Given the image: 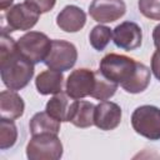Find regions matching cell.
<instances>
[{"instance_id": "obj_1", "label": "cell", "mask_w": 160, "mask_h": 160, "mask_svg": "<svg viewBox=\"0 0 160 160\" xmlns=\"http://www.w3.org/2000/svg\"><path fill=\"white\" fill-rule=\"evenodd\" d=\"M99 71L108 80L120 85L126 92L139 94L148 89L151 79L150 69L134 59L110 52L100 60Z\"/></svg>"}, {"instance_id": "obj_2", "label": "cell", "mask_w": 160, "mask_h": 160, "mask_svg": "<svg viewBox=\"0 0 160 160\" xmlns=\"http://www.w3.org/2000/svg\"><path fill=\"white\" fill-rule=\"evenodd\" d=\"M34 72V64L20 54L18 41L6 32H1L0 75L2 84L10 90H21L30 82Z\"/></svg>"}, {"instance_id": "obj_3", "label": "cell", "mask_w": 160, "mask_h": 160, "mask_svg": "<svg viewBox=\"0 0 160 160\" xmlns=\"http://www.w3.org/2000/svg\"><path fill=\"white\" fill-rule=\"evenodd\" d=\"M62 142L58 134L44 132L31 135L26 145L29 160H59L62 156Z\"/></svg>"}, {"instance_id": "obj_4", "label": "cell", "mask_w": 160, "mask_h": 160, "mask_svg": "<svg viewBox=\"0 0 160 160\" xmlns=\"http://www.w3.org/2000/svg\"><path fill=\"white\" fill-rule=\"evenodd\" d=\"M131 126L140 136L160 140V109L154 105L138 106L131 114Z\"/></svg>"}, {"instance_id": "obj_5", "label": "cell", "mask_w": 160, "mask_h": 160, "mask_svg": "<svg viewBox=\"0 0 160 160\" xmlns=\"http://www.w3.org/2000/svg\"><path fill=\"white\" fill-rule=\"evenodd\" d=\"M78 60V50L76 46L66 40H51L50 50L44 60V64L52 70L58 71H68L76 64Z\"/></svg>"}, {"instance_id": "obj_6", "label": "cell", "mask_w": 160, "mask_h": 160, "mask_svg": "<svg viewBox=\"0 0 160 160\" xmlns=\"http://www.w3.org/2000/svg\"><path fill=\"white\" fill-rule=\"evenodd\" d=\"M51 46V40L46 34L40 31H29L18 40L20 54L34 65L44 62Z\"/></svg>"}, {"instance_id": "obj_7", "label": "cell", "mask_w": 160, "mask_h": 160, "mask_svg": "<svg viewBox=\"0 0 160 160\" xmlns=\"http://www.w3.org/2000/svg\"><path fill=\"white\" fill-rule=\"evenodd\" d=\"M95 81H96L95 71L85 68L72 70L68 76L65 84V92L75 100H81L91 95L95 86Z\"/></svg>"}, {"instance_id": "obj_8", "label": "cell", "mask_w": 160, "mask_h": 160, "mask_svg": "<svg viewBox=\"0 0 160 160\" xmlns=\"http://www.w3.org/2000/svg\"><path fill=\"white\" fill-rule=\"evenodd\" d=\"M40 14L31 9L28 4H15L14 6L9 8L4 15L5 22L10 31H26L32 29L36 22L39 21Z\"/></svg>"}, {"instance_id": "obj_9", "label": "cell", "mask_w": 160, "mask_h": 160, "mask_svg": "<svg viewBox=\"0 0 160 160\" xmlns=\"http://www.w3.org/2000/svg\"><path fill=\"white\" fill-rule=\"evenodd\" d=\"M126 12V5L122 0H92L89 6L90 16L100 24L112 22L122 18Z\"/></svg>"}, {"instance_id": "obj_10", "label": "cell", "mask_w": 160, "mask_h": 160, "mask_svg": "<svg viewBox=\"0 0 160 160\" xmlns=\"http://www.w3.org/2000/svg\"><path fill=\"white\" fill-rule=\"evenodd\" d=\"M114 44L125 51H131L140 48L142 41L141 28L134 21H124L112 30Z\"/></svg>"}, {"instance_id": "obj_11", "label": "cell", "mask_w": 160, "mask_h": 160, "mask_svg": "<svg viewBox=\"0 0 160 160\" xmlns=\"http://www.w3.org/2000/svg\"><path fill=\"white\" fill-rule=\"evenodd\" d=\"M121 121V108L112 101L104 100L95 105L94 125L100 130L109 131L119 126Z\"/></svg>"}, {"instance_id": "obj_12", "label": "cell", "mask_w": 160, "mask_h": 160, "mask_svg": "<svg viewBox=\"0 0 160 160\" xmlns=\"http://www.w3.org/2000/svg\"><path fill=\"white\" fill-rule=\"evenodd\" d=\"M85 24L86 14L76 5H66L56 16V25L65 32H78Z\"/></svg>"}, {"instance_id": "obj_13", "label": "cell", "mask_w": 160, "mask_h": 160, "mask_svg": "<svg viewBox=\"0 0 160 160\" xmlns=\"http://www.w3.org/2000/svg\"><path fill=\"white\" fill-rule=\"evenodd\" d=\"M25 102L15 90H2L0 92V116L2 119L16 120L22 116Z\"/></svg>"}, {"instance_id": "obj_14", "label": "cell", "mask_w": 160, "mask_h": 160, "mask_svg": "<svg viewBox=\"0 0 160 160\" xmlns=\"http://www.w3.org/2000/svg\"><path fill=\"white\" fill-rule=\"evenodd\" d=\"M64 75L58 70H44L35 79V86L39 94L41 95H55L62 91Z\"/></svg>"}, {"instance_id": "obj_15", "label": "cell", "mask_w": 160, "mask_h": 160, "mask_svg": "<svg viewBox=\"0 0 160 160\" xmlns=\"http://www.w3.org/2000/svg\"><path fill=\"white\" fill-rule=\"evenodd\" d=\"M74 100L75 99L70 98L66 92L61 91L59 94H55L48 101V104L45 106V111L49 112L52 118H55L60 122H66L70 119Z\"/></svg>"}, {"instance_id": "obj_16", "label": "cell", "mask_w": 160, "mask_h": 160, "mask_svg": "<svg viewBox=\"0 0 160 160\" xmlns=\"http://www.w3.org/2000/svg\"><path fill=\"white\" fill-rule=\"evenodd\" d=\"M95 105L85 100H74L69 122L76 128H90L94 125Z\"/></svg>"}, {"instance_id": "obj_17", "label": "cell", "mask_w": 160, "mask_h": 160, "mask_svg": "<svg viewBox=\"0 0 160 160\" xmlns=\"http://www.w3.org/2000/svg\"><path fill=\"white\" fill-rule=\"evenodd\" d=\"M29 129L31 135L44 134V132H52L59 134L60 131V121L52 118L46 111H40L34 114L29 122Z\"/></svg>"}, {"instance_id": "obj_18", "label": "cell", "mask_w": 160, "mask_h": 160, "mask_svg": "<svg viewBox=\"0 0 160 160\" xmlns=\"http://www.w3.org/2000/svg\"><path fill=\"white\" fill-rule=\"evenodd\" d=\"M95 74H96V81H95V86H94V90L90 96L96 100H101V101L112 98L115 95L119 85L108 80L105 76L101 75V72L99 70L95 71Z\"/></svg>"}, {"instance_id": "obj_19", "label": "cell", "mask_w": 160, "mask_h": 160, "mask_svg": "<svg viewBox=\"0 0 160 160\" xmlns=\"http://www.w3.org/2000/svg\"><path fill=\"white\" fill-rule=\"evenodd\" d=\"M18 140V129L14 120L0 119V149L6 150L15 145Z\"/></svg>"}, {"instance_id": "obj_20", "label": "cell", "mask_w": 160, "mask_h": 160, "mask_svg": "<svg viewBox=\"0 0 160 160\" xmlns=\"http://www.w3.org/2000/svg\"><path fill=\"white\" fill-rule=\"evenodd\" d=\"M112 39V31L110 28L105 26V25H96L91 29L90 34H89V41L90 45L98 50V51H102L108 44L110 42V40Z\"/></svg>"}, {"instance_id": "obj_21", "label": "cell", "mask_w": 160, "mask_h": 160, "mask_svg": "<svg viewBox=\"0 0 160 160\" xmlns=\"http://www.w3.org/2000/svg\"><path fill=\"white\" fill-rule=\"evenodd\" d=\"M138 8L145 18L160 21V0H139Z\"/></svg>"}, {"instance_id": "obj_22", "label": "cell", "mask_w": 160, "mask_h": 160, "mask_svg": "<svg viewBox=\"0 0 160 160\" xmlns=\"http://www.w3.org/2000/svg\"><path fill=\"white\" fill-rule=\"evenodd\" d=\"M24 2L41 15V14L49 12L55 6L56 0H25Z\"/></svg>"}, {"instance_id": "obj_23", "label": "cell", "mask_w": 160, "mask_h": 160, "mask_svg": "<svg viewBox=\"0 0 160 160\" xmlns=\"http://www.w3.org/2000/svg\"><path fill=\"white\" fill-rule=\"evenodd\" d=\"M151 71L154 76L160 81V52L158 50L151 56Z\"/></svg>"}, {"instance_id": "obj_24", "label": "cell", "mask_w": 160, "mask_h": 160, "mask_svg": "<svg viewBox=\"0 0 160 160\" xmlns=\"http://www.w3.org/2000/svg\"><path fill=\"white\" fill-rule=\"evenodd\" d=\"M152 40L156 50L160 52V24H158L152 30Z\"/></svg>"}, {"instance_id": "obj_25", "label": "cell", "mask_w": 160, "mask_h": 160, "mask_svg": "<svg viewBox=\"0 0 160 160\" xmlns=\"http://www.w3.org/2000/svg\"><path fill=\"white\" fill-rule=\"evenodd\" d=\"M12 2H14V0H0V9L1 10L9 9V8H11Z\"/></svg>"}]
</instances>
